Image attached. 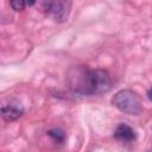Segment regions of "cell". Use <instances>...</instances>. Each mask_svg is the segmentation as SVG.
Instances as JSON below:
<instances>
[{
	"instance_id": "1",
	"label": "cell",
	"mask_w": 152,
	"mask_h": 152,
	"mask_svg": "<svg viewBox=\"0 0 152 152\" xmlns=\"http://www.w3.org/2000/svg\"><path fill=\"white\" fill-rule=\"evenodd\" d=\"M112 103L120 112L129 114V115H139L142 110V104L140 97L137 93L129 89L119 90L113 97Z\"/></svg>"
},
{
	"instance_id": "2",
	"label": "cell",
	"mask_w": 152,
	"mask_h": 152,
	"mask_svg": "<svg viewBox=\"0 0 152 152\" xmlns=\"http://www.w3.org/2000/svg\"><path fill=\"white\" fill-rule=\"evenodd\" d=\"M112 88V80L109 74L102 69L89 70L87 81V95L108 93Z\"/></svg>"
},
{
	"instance_id": "3",
	"label": "cell",
	"mask_w": 152,
	"mask_h": 152,
	"mask_svg": "<svg viewBox=\"0 0 152 152\" xmlns=\"http://www.w3.org/2000/svg\"><path fill=\"white\" fill-rule=\"evenodd\" d=\"M88 71L86 66H74L69 70L68 74V83L72 91L87 95V78H88Z\"/></svg>"
},
{
	"instance_id": "4",
	"label": "cell",
	"mask_w": 152,
	"mask_h": 152,
	"mask_svg": "<svg viewBox=\"0 0 152 152\" xmlns=\"http://www.w3.org/2000/svg\"><path fill=\"white\" fill-rule=\"evenodd\" d=\"M70 12V1L69 0H53L50 13L58 21H64Z\"/></svg>"
},
{
	"instance_id": "5",
	"label": "cell",
	"mask_w": 152,
	"mask_h": 152,
	"mask_svg": "<svg viewBox=\"0 0 152 152\" xmlns=\"http://www.w3.org/2000/svg\"><path fill=\"white\" fill-rule=\"evenodd\" d=\"M23 113L24 109L19 103H8L1 108V114L5 121H14L19 119Z\"/></svg>"
},
{
	"instance_id": "6",
	"label": "cell",
	"mask_w": 152,
	"mask_h": 152,
	"mask_svg": "<svg viewBox=\"0 0 152 152\" xmlns=\"http://www.w3.org/2000/svg\"><path fill=\"white\" fill-rule=\"evenodd\" d=\"M114 138L122 142H131L135 139V132L128 125L121 124L116 127V129L114 132Z\"/></svg>"
},
{
	"instance_id": "7",
	"label": "cell",
	"mask_w": 152,
	"mask_h": 152,
	"mask_svg": "<svg viewBox=\"0 0 152 152\" xmlns=\"http://www.w3.org/2000/svg\"><path fill=\"white\" fill-rule=\"evenodd\" d=\"M53 0H27L28 6H36L42 12H50Z\"/></svg>"
},
{
	"instance_id": "8",
	"label": "cell",
	"mask_w": 152,
	"mask_h": 152,
	"mask_svg": "<svg viewBox=\"0 0 152 152\" xmlns=\"http://www.w3.org/2000/svg\"><path fill=\"white\" fill-rule=\"evenodd\" d=\"M48 134H49L55 141H57V142H63L64 139H65V134H64V132H63L62 129H59V128L50 129V131L48 132Z\"/></svg>"
},
{
	"instance_id": "9",
	"label": "cell",
	"mask_w": 152,
	"mask_h": 152,
	"mask_svg": "<svg viewBox=\"0 0 152 152\" xmlns=\"http://www.w3.org/2000/svg\"><path fill=\"white\" fill-rule=\"evenodd\" d=\"M11 7L14 11H23L25 8V6L27 5V0H10Z\"/></svg>"
},
{
	"instance_id": "10",
	"label": "cell",
	"mask_w": 152,
	"mask_h": 152,
	"mask_svg": "<svg viewBox=\"0 0 152 152\" xmlns=\"http://www.w3.org/2000/svg\"><path fill=\"white\" fill-rule=\"evenodd\" d=\"M147 96H148V99L152 101V88L148 90V93H147Z\"/></svg>"
}]
</instances>
